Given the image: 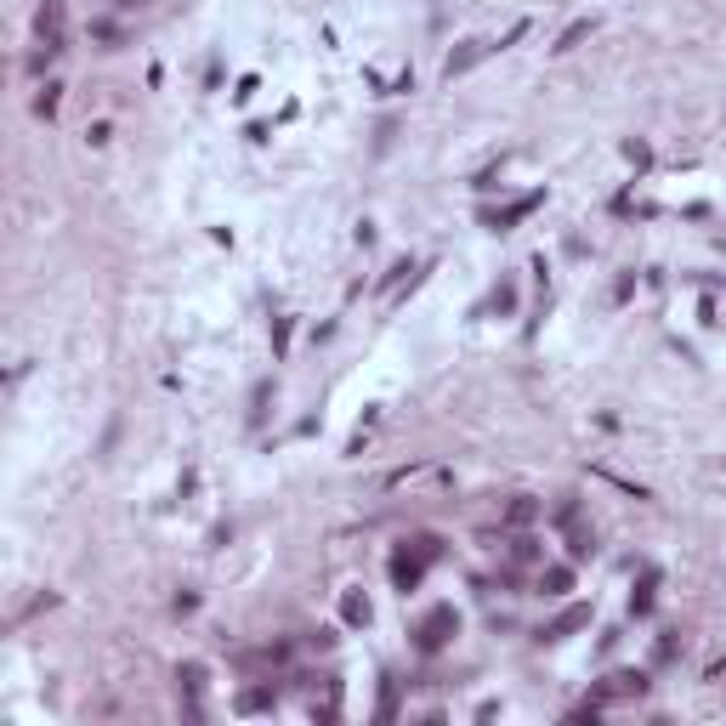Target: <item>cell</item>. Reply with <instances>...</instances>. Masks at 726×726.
<instances>
[{
	"label": "cell",
	"mask_w": 726,
	"mask_h": 726,
	"mask_svg": "<svg viewBox=\"0 0 726 726\" xmlns=\"http://www.w3.org/2000/svg\"><path fill=\"white\" fill-rule=\"evenodd\" d=\"M448 624H454V619H448V613H437V619H432V624H425V635H420V647H437V642H443V630H448Z\"/></svg>",
	"instance_id": "obj_1"
},
{
	"label": "cell",
	"mask_w": 726,
	"mask_h": 726,
	"mask_svg": "<svg viewBox=\"0 0 726 726\" xmlns=\"http://www.w3.org/2000/svg\"><path fill=\"white\" fill-rule=\"evenodd\" d=\"M347 619L358 624V619H369V602H358V596H347Z\"/></svg>",
	"instance_id": "obj_2"
}]
</instances>
